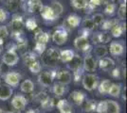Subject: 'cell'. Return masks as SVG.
<instances>
[{"label": "cell", "instance_id": "obj_1", "mask_svg": "<svg viewBox=\"0 0 127 113\" xmlns=\"http://www.w3.org/2000/svg\"><path fill=\"white\" fill-rule=\"evenodd\" d=\"M96 111L98 113H120V105L113 100H104L97 104Z\"/></svg>", "mask_w": 127, "mask_h": 113}, {"label": "cell", "instance_id": "obj_2", "mask_svg": "<svg viewBox=\"0 0 127 113\" xmlns=\"http://www.w3.org/2000/svg\"><path fill=\"white\" fill-rule=\"evenodd\" d=\"M10 27H11V33L13 35V37L18 39L21 37V34L23 32V28H24V23L20 16L14 15L11 19L10 23Z\"/></svg>", "mask_w": 127, "mask_h": 113}, {"label": "cell", "instance_id": "obj_3", "mask_svg": "<svg viewBox=\"0 0 127 113\" xmlns=\"http://www.w3.org/2000/svg\"><path fill=\"white\" fill-rule=\"evenodd\" d=\"M82 83L85 90L93 91L99 85V78L98 76L93 74H86L82 78Z\"/></svg>", "mask_w": 127, "mask_h": 113}, {"label": "cell", "instance_id": "obj_4", "mask_svg": "<svg viewBox=\"0 0 127 113\" xmlns=\"http://www.w3.org/2000/svg\"><path fill=\"white\" fill-rule=\"evenodd\" d=\"M2 60L7 66H15L19 60V57L16 53L15 49H9L8 51H6Z\"/></svg>", "mask_w": 127, "mask_h": 113}, {"label": "cell", "instance_id": "obj_5", "mask_svg": "<svg viewBox=\"0 0 127 113\" xmlns=\"http://www.w3.org/2000/svg\"><path fill=\"white\" fill-rule=\"evenodd\" d=\"M67 37H68L67 30H65L64 27H61L54 31L52 35V40L57 45H63L66 42Z\"/></svg>", "mask_w": 127, "mask_h": 113}, {"label": "cell", "instance_id": "obj_6", "mask_svg": "<svg viewBox=\"0 0 127 113\" xmlns=\"http://www.w3.org/2000/svg\"><path fill=\"white\" fill-rule=\"evenodd\" d=\"M56 76V74L54 72H42L38 76V81L40 85L43 87H49L53 82L54 77Z\"/></svg>", "mask_w": 127, "mask_h": 113}, {"label": "cell", "instance_id": "obj_7", "mask_svg": "<svg viewBox=\"0 0 127 113\" xmlns=\"http://www.w3.org/2000/svg\"><path fill=\"white\" fill-rule=\"evenodd\" d=\"M81 23V17L77 14H70L66 17V19L64 22V28L65 30H71L73 28H76Z\"/></svg>", "mask_w": 127, "mask_h": 113}, {"label": "cell", "instance_id": "obj_8", "mask_svg": "<svg viewBox=\"0 0 127 113\" xmlns=\"http://www.w3.org/2000/svg\"><path fill=\"white\" fill-rule=\"evenodd\" d=\"M60 59V51L58 49L51 47L48 50L45 61L48 65H54Z\"/></svg>", "mask_w": 127, "mask_h": 113}, {"label": "cell", "instance_id": "obj_9", "mask_svg": "<svg viewBox=\"0 0 127 113\" xmlns=\"http://www.w3.org/2000/svg\"><path fill=\"white\" fill-rule=\"evenodd\" d=\"M27 104H28V101H27L26 97L23 95H19V94L13 96L12 100H11V106L13 107L14 109L18 110V111L24 110L27 107Z\"/></svg>", "mask_w": 127, "mask_h": 113}, {"label": "cell", "instance_id": "obj_10", "mask_svg": "<svg viewBox=\"0 0 127 113\" xmlns=\"http://www.w3.org/2000/svg\"><path fill=\"white\" fill-rule=\"evenodd\" d=\"M74 45L76 48L83 51V52H86L87 50L89 51V49L91 48V46L89 45L88 39L85 36H79V37L76 38L74 41Z\"/></svg>", "mask_w": 127, "mask_h": 113}, {"label": "cell", "instance_id": "obj_11", "mask_svg": "<svg viewBox=\"0 0 127 113\" xmlns=\"http://www.w3.org/2000/svg\"><path fill=\"white\" fill-rule=\"evenodd\" d=\"M21 80V75L17 72H10L5 75V82L10 87H16Z\"/></svg>", "mask_w": 127, "mask_h": 113}, {"label": "cell", "instance_id": "obj_12", "mask_svg": "<svg viewBox=\"0 0 127 113\" xmlns=\"http://www.w3.org/2000/svg\"><path fill=\"white\" fill-rule=\"evenodd\" d=\"M56 77L58 79V82L62 85H67L72 81V75L67 70H61L56 74Z\"/></svg>", "mask_w": 127, "mask_h": 113}, {"label": "cell", "instance_id": "obj_13", "mask_svg": "<svg viewBox=\"0 0 127 113\" xmlns=\"http://www.w3.org/2000/svg\"><path fill=\"white\" fill-rule=\"evenodd\" d=\"M84 69L87 72H95L97 68V60L91 55H86L84 59Z\"/></svg>", "mask_w": 127, "mask_h": 113}, {"label": "cell", "instance_id": "obj_14", "mask_svg": "<svg viewBox=\"0 0 127 113\" xmlns=\"http://www.w3.org/2000/svg\"><path fill=\"white\" fill-rule=\"evenodd\" d=\"M99 67L101 68L102 71H105V72H108V71H111L112 69H114L115 67V61L113 60L110 58H101L99 60Z\"/></svg>", "mask_w": 127, "mask_h": 113}, {"label": "cell", "instance_id": "obj_15", "mask_svg": "<svg viewBox=\"0 0 127 113\" xmlns=\"http://www.w3.org/2000/svg\"><path fill=\"white\" fill-rule=\"evenodd\" d=\"M69 99H70V101L73 103L74 105H76V106H81L85 100V94L83 92L74 91V92H72L70 93Z\"/></svg>", "mask_w": 127, "mask_h": 113}, {"label": "cell", "instance_id": "obj_16", "mask_svg": "<svg viewBox=\"0 0 127 113\" xmlns=\"http://www.w3.org/2000/svg\"><path fill=\"white\" fill-rule=\"evenodd\" d=\"M92 41L94 43H107L111 41V36L107 32H97L93 35Z\"/></svg>", "mask_w": 127, "mask_h": 113}, {"label": "cell", "instance_id": "obj_17", "mask_svg": "<svg viewBox=\"0 0 127 113\" xmlns=\"http://www.w3.org/2000/svg\"><path fill=\"white\" fill-rule=\"evenodd\" d=\"M40 14L41 16L45 19V20H48V21H53L55 20L57 16L54 14V12L52 11V10L50 9L49 6H42V8L40 9Z\"/></svg>", "mask_w": 127, "mask_h": 113}, {"label": "cell", "instance_id": "obj_18", "mask_svg": "<svg viewBox=\"0 0 127 113\" xmlns=\"http://www.w3.org/2000/svg\"><path fill=\"white\" fill-rule=\"evenodd\" d=\"M12 89L9 85H0V100H9L12 95Z\"/></svg>", "mask_w": 127, "mask_h": 113}, {"label": "cell", "instance_id": "obj_19", "mask_svg": "<svg viewBox=\"0 0 127 113\" xmlns=\"http://www.w3.org/2000/svg\"><path fill=\"white\" fill-rule=\"evenodd\" d=\"M109 51L111 55L113 56H121L123 54L124 51V47L121 43L118 42H112L110 43V47H109Z\"/></svg>", "mask_w": 127, "mask_h": 113}, {"label": "cell", "instance_id": "obj_20", "mask_svg": "<svg viewBox=\"0 0 127 113\" xmlns=\"http://www.w3.org/2000/svg\"><path fill=\"white\" fill-rule=\"evenodd\" d=\"M57 108L61 113H72V106L67 100H60L57 103Z\"/></svg>", "mask_w": 127, "mask_h": 113}, {"label": "cell", "instance_id": "obj_21", "mask_svg": "<svg viewBox=\"0 0 127 113\" xmlns=\"http://www.w3.org/2000/svg\"><path fill=\"white\" fill-rule=\"evenodd\" d=\"M28 11L29 12H36L42 8L43 3L41 0H29L28 1Z\"/></svg>", "mask_w": 127, "mask_h": 113}, {"label": "cell", "instance_id": "obj_22", "mask_svg": "<svg viewBox=\"0 0 127 113\" xmlns=\"http://www.w3.org/2000/svg\"><path fill=\"white\" fill-rule=\"evenodd\" d=\"M126 26H125V24H118L117 23L115 26H113L111 28V34L113 37L115 38H119L121 37L122 35V33L125 31V29H126Z\"/></svg>", "mask_w": 127, "mask_h": 113}, {"label": "cell", "instance_id": "obj_23", "mask_svg": "<svg viewBox=\"0 0 127 113\" xmlns=\"http://www.w3.org/2000/svg\"><path fill=\"white\" fill-rule=\"evenodd\" d=\"M82 108L85 112H93L96 110L97 108V103L94 100H85L84 103L81 105Z\"/></svg>", "mask_w": 127, "mask_h": 113}, {"label": "cell", "instance_id": "obj_24", "mask_svg": "<svg viewBox=\"0 0 127 113\" xmlns=\"http://www.w3.org/2000/svg\"><path fill=\"white\" fill-rule=\"evenodd\" d=\"M34 39L36 41V43L41 44H47L49 40V35L47 32H44L42 30H39L37 33H35Z\"/></svg>", "mask_w": 127, "mask_h": 113}, {"label": "cell", "instance_id": "obj_25", "mask_svg": "<svg viewBox=\"0 0 127 113\" xmlns=\"http://www.w3.org/2000/svg\"><path fill=\"white\" fill-rule=\"evenodd\" d=\"M67 63H68L67 64L68 68L71 69L73 72L82 68V59L80 58L79 56H74V58L71 59L69 62H67Z\"/></svg>", "mask_w": 127, "mask_h": 113}, {"label": "cell", "instance_id": "obj_26", "mask_svg": "<svg viewBox=\"0 0 127 113\" xmlns=\"http://www.w3.org/2000/svg\"><path fill=\"white\" fill-rule=\"evenodd\" d=\"M74 52L72 50H63V51H60V59L63 61V62H69L71 59L74 58Z\"/></svg>", "mask_w": 127, "mask_h": 113}, {"label": "cell", "instance_id": "obj_27", "mask_svg": "<svg viewBox=\"0 0 127 113\" xmlns=\"http://www.w3.org/2000/svg\"><path fill=\"white\" fill-rule=\"evenodd\" d=\"M26 66L29 68V70L32 72V74H38L41 72V64L37 59H33L31 62L27 63Z\"/></svg>", "mask_w": 127, "mask_h": 113}, {"label": "cell", "instance_id": "obj_28", "mask_svg": "<svg viewBox=\"0 0 127 113\" xmlns=\"http://www.w3.org/2000/svg\"><path fill=\"white\" fill-rule=\"evenodd\" d=\"M111 81L108 80V79H104L100 83V85L97 87L99 88V92L101 94H108L109 90H110V87H111Z\"/></svg>", "mask_w": 127, "mask_h": 113}, {"label": "cell", "instance_id": "obj_29", "mask_svg": "<svg viewBox=\"0 0 127 113\" xmlns=\"http://www.w3.org/2000/svg\"><path fill=\"white\" fill-rule=\"evenodd\" d=\"M20 88H21V91L23 92L31 93L34 90V83L30 79H27V80L22 82Z\"/></svg>", "mask_w": 127, "mask_h": 113}, {"label": "cell", "instance_id": "obj_30", "mask_svg": "<svg viewBox=\"0 0 127 113\" xmlns=\"http://www.w3.org/2000/svg\"><path fill=\"white\" fill-rule=\"evenodd\" d=\"M94 53H95L96 57L99 58V59H101V58H104L107 53H108V49L105 45H97L94 49Z\"/></svg>", "mask_w": 127, "mask_h": 113}, {"label": "cell", "instance_id": "obj_31", "mask_svg": "<svg viewBox=\"0 0 127 113\" xmlns=\"http://www.w3.org/2000/svg\"><path fill=\"white\" fill-rule=\"evenodd\" d=\"M70 3H71V6L77 10H85L88 4V1L87 0H71Z\"/></svg>", "mask_w": 127, "mask_h": 113}, {"label": "cell", "instance_id": "obj_32", "mask_svg": "<svg viewBox=\"0 0 127 113\" xmlns=\"http://www.w3.org/2000/svg\"><path fill=\"white\" fill-rule=\"evenodd\" d=\"M50 9L52 10L54 12V14L58 17L59 15H61L64 11V7L60 2H52V4L50 6Z\"/></svg>", "mask_w": 127, "mask_h": 113}, {"label": "cell", "instance_id": "obj_33", "mask_svg": "<svg viewBox=\"0 0 127 113\" xmlns=\"http://www.w3.org/2000/svg\"><path fill=\"white\" fill-rule=\"evenodd\" d=\"M6 6L10 11H16L20 6V2L19 0H8L6 2Z\"/></svg>", "mask_w": 127, "mask_h": 113}, {"label": "cell", "instance_id": "obj_34", "mask_svg": "<svg viewBox=\"0 0 127 113\" xmlns=\"http://www.w3.org/2000/svg\"><path fill=\"white\" fill-rule=\"evenodd\" d=\"M53 93L56 95V96H63L64 93L65 92V89H64V86L62 85V84H60V83H56V84H54V86H53Z\"/></svg>", "mask_w": 127, "mask_h": 113}, {"label": "cell", "instance_id": "obj_35", "mask_svg": "<svg viewBox=\"0 0 127 113\" xmlns=\"http://www.w3.org/2000/svg\"><path fill=\"white\" fill-rule=\"evenodd\" d=\"M108 94L113 97L120 96V94H121V85L120 84H113L112 83Z\"/></svg>", "mask_w": 127, "mask_h": 113}, {"label": "cell", "instance_id": "obj_36", "mask_svg": "<svg viewBox=\"0 0 127 113\" xmlns=\"http://www.w3.org/2000/svg\"><path fill=\"white\" fill-rule=\"evenodd\" d=\"M83 27H84V29L87 30V31H91L94 29L95 27V25L92 21L91 18H85L84 22H83Z\"/></svg>", "mask_w": 127, "mask_h": 113}, {"label": "cell", "instance_id": "obj_37", "mask_svg": "<svg viewBox=\"0 0 127 113\" xmlns=\"http://www.w3.org/2000/svg\"><path fill=\"white\" fill-rule=\"evenodd\" d=\"M118 16L122 21L126 19V4L125 3L121 4L120 8H119V11H118Z\"/></svg>", "mask_w": 127, "mask_h": 113}, {"label": "cell", "instance_id": "obj_38", "mask_svg": "<svg viewBox=\"0 0 127 113\" xmlns=\"http://www.w3.org/2000/svg\"><path fill=\"white\" fill-rule=\"evenodd\" d=\"M41 106H42V108H44V109H46V110H50V108H52V107H53V100L49 96L47 97L44 101L41 102Z\"/></svg>", "mask_w": 127, "mask_h": 113}, {"label": "cell", "instance_id": "obj_39", "mask_svg": "<svg viewBox=\"0 0 127 113\" xmlns=\"http://www.w3.org/2000/svg\"><path fill=\"white\" fill-rule=\"evenodd\" d=\"M91 19H92V21H93V23H94L95 27H99V26H101V24H102V22L104 21L103 15L101 14V13H96V14H94Z\"/></svg>", "mask_w": 127, "mask_h": 113}, {"label": "cell", "instance_id": "obj_40", "mask_svg": "<svg viewBox=\"0 0 127 113\" xmlns=\"http://www.w3.org/2000/svg\"><path fill=\"white\" fill-rule=\"evenodd\" d=\"M115 11H116V5H115L114 3H107V4H106L105 8H104V12H105V14L112 16V15H114Z\"/></svg>", "mask_w": 127, "mask_h": 113}, {"label": "cell", "instance_id": "obj_41", "mask_svg": "<svg viewBox=\"0 0 127 113\" xmlns=\"http://www.w3.org/2000/svg\"><path fill=\"white\" fill-rule=\"evenodd\" d=\"M117 23L118 22L114 21V20H104L101 25V27L104 30H108V29H111L112 27L115 26Z\"/></svg>", "mask_w": 127, "mask_h": 113}, {"label": "cell", "instance_id": "obj_42", "mask_svg": "<svg viewBox=\"0 0 127 113\" xmlns=\"http://www.w3.org/2000/svg\"><path fill=\"white\" fill-rule=\"evenodd\" d=\"M26 27H27V28L30 29V30H34V29L37 28V23H36V21H35L33 18H30V19L27 20Z\"/></svg>", "mask_w": 127, "mask_h": 113}, {"label": "cell", "instance_id": "obj_43", "mask_svg": "<svg viewBox=\"0 0 127 113\" xmlns=\"http://www.w3.org/2000/svg\"><path fill=\"white\" fill-rule=\"evenodd\" d=\"M108 3V0H90L88 2V4L92 7L96 8L97 6H101V5H106Z\"/></svg>", "mask_w": 127, "mask_h": 113}, {"label": "cell", "instance_id": "obj_44", "mask_svg": "<svg viewBox=\"0 0 127 113\" xmlns=\"http://www.w3.org/2000/svg\"><path fill=\"white\" fill-rule=\"evenodd\" d=\"M46 50V44H41V43H36L35 47H34V51L37 53L38 55H42Z\"/></svg>", "mask_w": 127, "mask_h": 113}, {"label": "cell", "instance_id": "obj_45", "mask_svg": "<svg viewBox=\"0 0 127 113\" xmlns=\"http://www.w3.org/2000/svg\"><path fill=\"white\" fill-rule=\"evenodd\" d=\"M9 35V31H8V28L6 26H0V38L1 39H5L8 37Z\"/></svg>", "mask_w": 127, "mask_h": 113}, {"label": "cell", "instance_id": "obj_46", "mask_svg": "<svg viewBox=\"0 0 127 113\" xmlns=\"http://www.w3.org/2000/svg\"><path fill=\"white\" fill-rule=\"evenodd\" d=\"M7 17H8V14L3 9L0 8V23H3L7 20Z\"/></svg>", "mask_w": 127, "mask_h": 113}, {"label": "cell", "instance_id": "obj_47", "mask_svg": "<svg viewBox=\"0 0 127 113\" xmlns=\"http://www.w3.org/2000/svg\"><path fill=\"white\" fill-rule=\"evenodd\" d=\"M111 75L114 78H119L120 75H121V70L119 68H115V69H112Z\"/></svg>", "mask_w": 127, "mask_h": 113}, {"label": "cell", "instance_id": "obj_48", "mask_svg": "<svg viewBox=\"0 0 127 113\" xmlns=\"http://www.w3.org/2000/svg\"><path fill=\"white\" fill-rule=\"evenodd\" d=\"M26 113H35V111H34V110H32V109H30V110H28Z\"/></svg>", "mask_w": 127, "mask_h": 113}, {"label": "cell", "instance_id": "obj_49", "mask_svg": "<svg viewBox=\"0 0 127 113\" xmlns=\"http://www.w3.org/2000/svg\"><path fill=\"white\" fill-rule=\"evenodd\" d=\"M0 113H3V110H2L1 108H0Z\"/></svg>", "mask_w": 127, "mask_h": 113}, {"label": "cell", "instance_id": "obj_50", "mask_svg": "<svg viewBox=\"0 0 127 113\" xmlns=\"http://www.w3.org/2000/svg\"><path fill=\"white\" fill-rule=\"evenodd\" d=\"M6 113H12V112H6Z\"/></svg>", "mask_w": 127, "mask_h": 113}, {"label": "cell", "instance_id": "obj_51", "mask_svg": "<svg viewBox=\"0 0 127 113\" xmlns=\"http://www.w3.org/2000/svg\"><path fill=\"white\" fill-rule=\"evenodd\" d=\"M114 1H119V0H114Z\"/></svg>", "mask_w": 127, "mask_h": 113}]
</instances>
